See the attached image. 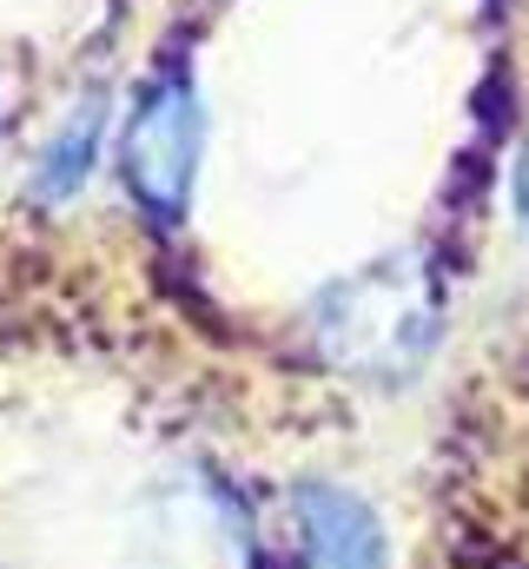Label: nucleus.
Here are the masks:
<instances>
[{"label":"nucleus","mask_w":529,"mask_h":569,"mask_svg":"<svg viewBox=\"0 0 529 569\" xmlns=\"http://www.w3.org/2000/svg\"><path fill=\"white\" fill-rule=\"evenodd\" d=\"M199 152H206V107H199V80L186 67V53H159V67L146 73V87L132 93L127 133H120V179H127L132 206L152 226H179L192 206V179H199Z\"/></svg>","instance_id":"nucleus-2"},{"label":"nucleus","mask_w":529,"mask_h":569,"mask_svg":"<svg viewBox=\"0 0 529 569\" xmlns=\"http://www.w3.org/2000/svg\"><path fill=\"white\" fill-rule=\"evenodd\" d=\"M437 338V284L417 259L365 266L318 298V345L358 378H403Z\"/></svg>","instance_id":"nucleus-1"},{"label":"nucleus","mask_w":529,"mask_h":569,"mask_svg":"<svg viewBox=\"0 0 529 569\" xmlns=\"http://www.w3.org/2000/svg\"><path fill=\"white\" fill-rule=\"evenodd\" d=\"M510 192H517V212H523V226H529V133L517 146V159H510Z\"/></svg>","instance_id":"nucleus-5"},{"label":"nucleus","mask_w":529,"mask_h":569,"mask_svg":"<svg viewBox=\"0 0 529 569\" xmlns=\"http://www.w3.org/2000/svg\"><path fill=\"white\" fill-rule=\"evenodd\" d=\"M100 127H107V93L93 87V93L67 113V127L47 140V152H40V166H33V199H73V192L87 186V172H93V159H100Z\"/></svg>","instance_id":"nucleus-4"},{"label":"nucleus","mask_w":529,"mask_h":569,"mask_svg":"<svg viewBox=\"0 0 529 569\" xmlns=\"http://www.w3.org/2000/svg\"><path fill=\"white\" fill-rule=\"evenodd\" d=\"M291 550L298 569H385V523L365 497L338 483L291 490Z\"/></svg>","instance_id":"nucleus-3"}]
</instances>
